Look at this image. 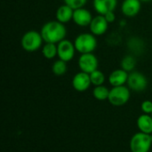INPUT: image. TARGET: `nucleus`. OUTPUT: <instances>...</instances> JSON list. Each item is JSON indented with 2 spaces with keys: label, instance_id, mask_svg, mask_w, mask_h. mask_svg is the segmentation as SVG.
Wrapping results in <instances>:
<instances>
[{
  "label": "nucleus",
  "instance_id": "nucleus-10",
  "mask_svg": "<svg viewBox=\"0 0 152 152\" xmlns=\"http://www.w3.org/2000/svg\"><path fill=\"white\" fill-rule=\"evenodd\" d=\"M71 84H72L73 88L77 92H80V93L85 92L88 90L89 87L92 86L90 75L86 72L79 71L74 75Z\"/></svg>",
  "mask_w": 152,
  "mask_h": 152
},
{
  "label": "nucleus",
  "instance_id": "nucleus-11",
  "mask_svg": "<svg viewBox=\"0 0 152 152\" xmlns=\"http://www.w3.org/2000/svg\"><path fill=\"white\" fill-rule=\"evenodd\" d=\"M92 12L85 7L74 10L73 13V22L79 27H89L93 20Z\"/></svg>",
  "mask_w": 152,
  "mask_h": 152
},
{
  "label": "nucleus",
  "instance_id": "nucleus-15",
  "mask_svg": "<svg viewBox=\"0 0 152 152\" xmlns=\"http://www.w3.org/2000/svg\"><path fill=\"white\" fill-rule=\"evenodd\" d=\"M73 13H74V10L71 7H69V5L63 4L60 5L58 7V9L56 10L55 17L58 21H60L63 24H66V23H69L70 20H72Z\"/></svg>",
  "mask_w": 152,
  "mask_h": 152
},
{
  "label": "nucleus",
  "instance_id": "nucleus-13",
  "mask_svg": "<svg viewBox=\"0 0 152 152\" xmlns=\"http://www.w3.org/2000/svg\"><path fill=\"white\" fill-rule=\"evenodd\" d=\"M94 11L101 15L110 12H115L118 6V0H93Z\"/></svg>",
  "mask_w": 152,
  "mask_h": 152
},
{
  "label": "nucleus",
  "instance_id": "nucleus-19",
  "mask_svg": "<svg viewBox=\"0 0 152 152\" xmlns=\"http://www.w3.org/2000/svg\"><path fill=\"white\" fill-rule=\"evenodd\" d=\"M110 90L107 86H94V90H93V96L98 100V101H106L109 98L110 95Z\"/></svg>",
  "mask_w": 152,
  "mask_h": 152
},
{
  "label": "nucleus",
  "instance_id": "nucleus-6",
  "mask_svg": "<svg viewBox=\"0 0 152 152\" xmlns=\"http://www.w3.org/2000/svg\"><path fill=\"white\" fill-rule=\"evenodd\" d=\"M128 88L134 92H142L148 86V79L145 75L139 71H132L128 75L126 83Z\"/></svg>",
  "mask_w": 152,
  "mask_h": 152
},
{
  "label": "nucleus",
  "instance_id": "nucleus-24",
  "mask_svg": "<svg viewBox=\"0 0 152 152\" xmlns=\"http://www.w3.org/2000/svg\"><path fill=\"white\" fill-rule=\"evenodd\" d=\"M106 19V20L109 22V24L110 23H113L115 20H116V14H115V12H107L106 14L103 15Z\"/></svg>",
  "mask_w": 152,
  "mask_h": 152
},
{
  "label": "nucleus",
  "instance_id": "nucleus-2",
  "mask_svg": "<svg viewBox=\"0 0 152 152\" xmlns=\"http://www.w3.org/2000/svg\"><path fill=\"white\" fill-rule=\"evenodd\" d=\"M74 45L77 52H78L80 54H83L94 53L97 48L98 42L96 36H94L91 32H85L76 37L74 40Z\"/></svg>",
  "mask_w": 152,
  "mask_h": 152
},
{
  "label": "nucleus",
  "instance_id": "nucleus-1",
  "mask_svg": "<svg viewBox=\"0 0 152 152\" xmlns=\"http://www.w3.org/2000/svg\"><path fill=\"white\" fill-rule=\"evenodd\" d=\"M40 33L43 37L44 43L58 44L66 38L67 28L65 27V24L55 20L45 22L42 26Z\"/></svg>",
  "mask_w": 152,
  "mask_h": 152
},
{
  "label": "nucleus",
  "instance_id": "nucleus-20",
  "mask_svg": "<svg viewBox=\"0 0 152 152\" xmlns=\"http://www.w3.org/2000/svg\"><path fill=\"white\" fill-rule=\"evenodd\" d=\"M68 70V66H67V62L58 59L57 61H55L53 63L52 66V71L55 76H63Z\"/></svg>",
  "mask_w": 152,
  "mask_h": 152
},
{
  "label": "nucleus",
  "instance_id": "nucleus-12",
  "mask_svg": "<svg viewBox=\"0 0 152 152\" xmlns=\"http://www.w3.org/2000/svg\"><path fill=\"white\" fill-rule=\"evenodd\" d=\"M142 9V2L140 0H123L121 4L122 13L128 18L135 17Z\"/></svg>",
  "mask_w": 152,
  "mask_h": 152
},
{
  "label": "nucleus",
  "instance_id": "nucleus-17",
  "mask_svg": "<svg viewBox=\"0 0 152 152\" xmlns=\"http://www.w3.org/2000/svg\"><path fill=\"white\" fill-rule=\"evenodd\" d=\"M136 63H137V61L134 55L126 54L122 58V60L120 61V69L130 73L132 71H134V69L136 67Z\"/></svg>",
  "mask_w": 152,
  "mask_h": 152
},
{
  "label": "nucleus",
  "instance_id": "nucleus-7",
  "mask_svg": "<svg viewBox=\"0 0 152 152\" xmlns=\"http://www.w3.org/2000/svg\"><path fill=\"white\" fill-rule=\"evenodd\" d=\"M77 64L80 71L86 72L87 74H91L94 70L98 69L99 61L94 53H83L80 54L77 61Z\"/></svg>",
  "mask_w": 152,
  "mask_h": 152
},
{
  "label": "nucleus",
  "instance_id": "nucleus-16",
  "mask_svg": "<svg viewBox=\"0 0 152 152\" xmlns=\"http://www.w3.org/2000/svg\"><path fill=\"white\" fill-rule=\"evenodd\" d=\"M137 127L140 132L152 134V117L149 114H142L136 121Z\"/></svg>",
  "mask_w": 152,
  "mask_h": 152
},
{
  "label": "nucleus",
  "instance_id": "nucleus-25",
  "mask_svg": "<svg viewBox=\"0 0 152 152\" xmlns=\"http://www.w3.org/2000/svg\"><path fill=\"white\" fill-rule=\"evenodd\" d=\"M142 3H148V2H151L152 0H140Z\"/></svg>",
  "mask_w": 152,
  "mask_h": 152
},
{
  "label": "nucleus",
  "instance_id": "nucleus-27",
  "mask_svg": "<svg viewBox=\"0 0 152 152\" xmlns=\"http://www.w3.org/2000/svg\"><path fill=\"white\" fill-rule=\"evenodd\" d=\"M151 135H152V134H151Z\"/></svg>",
  "mask_w": 152,
  "mask_h": 152
},
{
  "label": "nucleus",
  "instance_id": "nucleus-9",
  "mask_svg": "<svg viewBox=\"0 0 152 152\" xmlns=\"http://www.w3.org/2000/svg\"><path fill=\"white\" fill-rule=\"evenodd\" d=\"M109 28V22L103 15L98 14L94 16L89 25V30L96 37L104 35Z\"/></svg>",
  "mask_w": 152,
  "mask_h": 152
},
{
  "label": "nucleus",
  "instance_id": "nucleus-23",
  "mask_svg": "<svg viewBox=\"0 0 152 152\" xmlns=\"http://www.w3.org/2000/svg\"><path fill=\"white\" fill-rule=\"evenodd\" d=\"M141 110L144 114L151 115L152 113V102L150 100L143 101L141 104Z\"/></svg>",
  "mask_w": 152,
  "mask_h": 152
},
{
  "label": "nucleus",
  "instance_id": "nucleus-4",
  "mask_svg": "<svg viewBox=\"0 0 152 152\" xmlns=\"http://www.w3.org/2000/svg\"><path fill=\"white\" fill-rule=\"evenodd\" d=\"M152 146V135L138 132L130 140L131 152H150Z\"/></svg>",
  "mask_w": 152,
  "mask_h": 152
},
{
  "label": "nucleus",
  "instance_id": "nucleus-5",
  "mask_svg": "<svg viewBox=\"0 0 152 152\" xmlns=\"http://www.w3.org/2000/svg\"><path fill=\"white\" fill-rule=\"evenodd\" d=\"M131 90L126 86H114L110 90V95L108 98L109 102L116 107L126 105L130 100Z\"/></svg>",
  "mask_w": 152,
  "mask_h": 152
},
{
  "label": "nucleus",
  "instance_id": "nucleus-22",
  "mask_svg": "<svg viewBox=\"0 0 152 152\" xmlns=\"http://www.w3.org/2000/svg\"><path fill=\"white\" fill-rule=\"evenodd\" d=\"M88 0H63L64 4L71 7L73 10L85 7Z\"/></svg>",
  "mask_w": 152,
  "mask_h": 152
},
{
  "label": "nucleus",
  "instance_id": "nucleus-26",
  "mask_svg": "<svg viewBox=\"0 0 152 152\" xmlns=\"http://www.w3.org/2000/svg\"><path fill=\"white\" fill-rule=\"evenodd\" d=\"M151 117H152V113H151Z\"/></svg>",
  "mask_w": 152,
  "mask_h": 152
},
{
  "label": "nucleus",
  "instance_id": "nucleus-21",
  "mask_svg": "<svg viewBox=\"0 0 152 152\" xmlns=\"http://www.w3.org/2000/svg\"><path fill=\"white\" fill-rule=\"evenodd\" d=\"M90 75V78H91V82L92 85L94 86H102L106 80L105 75L102 71H101L100 69H96L94 72H92Z\"/></svg>",
  "mask_w": 152,
  "mask_h": 152
},
{
  "label": "nucleus",
  "instance_id": "nucleus-3",
  "mask_svg": "<svg viewBox=\"0 0 152 152\" xmlns=\"http://www.w3.org/2000/svg\"><path fill=\"white\" fill-rule=\"evenodd\" d=\"M43 37L41 33L36 30H28L23 34L20 39V45L22 49L28 53H34L42 48Z\"/></svg>",
  "mask_w": 152,
  "mask_h": 152
},
{
  "label": "nucleus",
  "instance_id": "nucleus-18",
  "mask_svg": "<svg viewBox=\"0 0 152 152\" xmlns=\"http://www.w3.org/2000/svg\"><path fill=\"white\" fill-rule=\"evenodd\" d=\"M42 54L47 60H53L58 55L57 44L53 43H45L42 46Z\"/></svg>",
  "mask_w": 152,
  "mask_h": 152
},
{
  "label": "nucleus",
  "instance_id": "nucleus-8",
  "mask_svg": "<svg viewBox=\"0 0 152 152\" xmlns=\"http://www.w3.org/2000/svg\"><path fill=\"white\" fill-rule=\"evenodd\" d=\"M57 50H58L57 57L60 60H62L66 62L72 61L77 52L74 42H71L70 40L66 38L57 44Z\"/></svg>",
  "mask_w": 152,
  "mask_h": 152
},
{
  "label": "nucleus",
  "instance_id": "nucleus-14",
  "mask_svg": "<svg viewBox=\"0 0 152 152\" xmlns=\"http://www.w3.org/2000/svg\"><path fill=\"white\" fill-rule=\"evenodd\" d=\"M128 75L129 73L125 71L122 69H117L115 70H113L109 77V83L110 85L114 87V86H125L127 83V79H128Z\"/></svg>",
  "mask_w": 152,
  "mask_h": 152
}]
</instances>
